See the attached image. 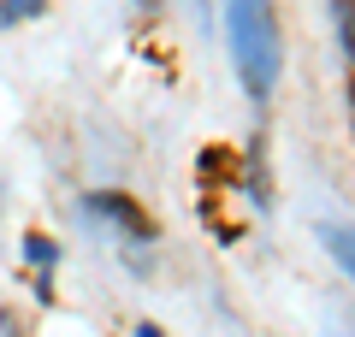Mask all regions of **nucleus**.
<instances>
[{"label":"nucleus","mask_w":355,"mask_h":337,"mask_svg":"<svg viewBox=\"0 0 355 337\" xmlns=\"http://www.w3.org/2000/svg\"><path fill=\"white\" fill-rule=\"evenodd\" d=\"M320 237H326V249L343 261V273L355 278V231H349V225H320Z\"/></svg>","instance_id":"f03ea898"},{"label":"nucleus","mask_w":355,"mask_h":337,"mask_svg":"<svg viewBox=\"0 0 355 337\" xmlns=\"http://www.w3.org/2000/svg\"><path fill=\"white\" fill-rule=\"evenodd\" d=\"M89 207H101V213H113V219H125L130 231H148V225H142V213H137V207H125V201H119V196H95V201H89Z\"/></svg>","instance_id":"7ed1b4c3"},{"label":"nucleus","mask_w":355,"mask_h":337,"mask_svg":"<svg viewBox=\"0 0 355 337\" xmlns=\"http://www.w3.org/2000/svg\"><path fill=\"white\" fill-rule=\"evenodd\" d=\"M343 48L355 53V0H349V6H343Z\"/></svg>","instance_id":"423d86ee"},{"label":"nucleus","mask_w":355,"mask_h":337,"mask_svg":"<svg viewBox=\"0 0 355 337\" xmlns=\"http://www.w3.org/2000/svg\"><path fill=\"white\" fill-rule=\"evenodd\" d=\"M137 337H160V325H137Z\"/></svg>","instance_id":"0eeeda50"},{"label":"nucleus","mask_w":355,"mask_h":337,"mask_svg":"<svg viewBox=\"0 0 355 337\" xmlns=\"http://www.w3.org/2000/svg\"><path fill=\"white\" fill-rule=\"evenodd\" d=\"M231 30V60H237V77L249 89L254 107L272 101V83H279V24H272V0H231L225 12Z\"/></svg>","instance_id":"f257e3e1"},{"label":"nucleus","mask_w":355,"mask_h":337,"mask_svg":"<svg viewBox=\"0 0 355 337\" xmlns=\"http://www.w3.org/2000/svg\"><path fill=\"white\" fill-rule=\"evenodd\" d=\"M48 0H0V24H18V18H36Z\"/></svg>","instance_id":"20e7f679"},{"label":"nucleus","mask_w":355,"mask_h":337,"mask_svg":"<svg viewBox=\"0 0 355 337\" xmlns=\"http://www.w3.org/2000/svg\"><path fill=\"white\" fill-rule=\"evenodd\" d=\"M24 243H30V249H24L30 261H53V243H48V237H24Z\"/></svg>","instance_id":"39448f33"}]
</instances>
